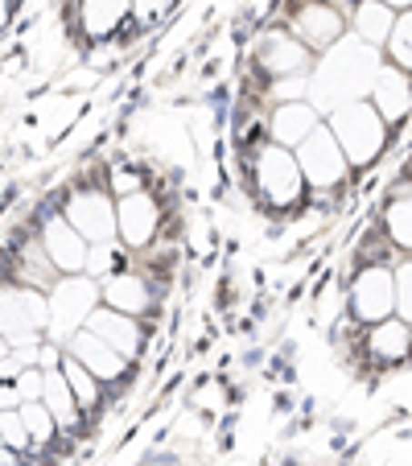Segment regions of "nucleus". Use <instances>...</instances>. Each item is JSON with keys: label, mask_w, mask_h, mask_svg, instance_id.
<instances>
[{"label": "nucleus", "mask_w": 412, "mask_h": 466, "mask_svg": "<svg viewBox=\"0 0 412 466\" xmlns=\"http://www.w3.org/2000/svg\"><path fill=\"white\" fill-rule=\"evenodd\" d=\"M379 71H384V50L359 42L355 34H347L338 46H330L326 54H317L314 71H309V104L322 107V116L338 104L351 99H367L376 87Z\"/></svg>", "instance_id": "obj_1"}, {"label": "nucleus", "mask_w": 412, "mask_h": 466, "mask_svg": "<svg viewBox=\"0 0 412 466\" xmlns=\"http://www.w3.org/2000/svg\"><path fill=\"white\" fill-rule=\"evenodd\" d=\"M244 186H247V194H252V203L264 207L268 215H297L309 198V186H306V177H301L297 153L268 141L264 132H260V141L247 149Z\"/></svg>", "instance_id": "obj_2"}, {"label": "nucleus", "mask_w": 412, "mask_h": 466, "mask_svg": "<svg viewBox=\"0 0 412 466\" xmlns=\"http://www.w3.org/2000/svg\"><path fill=\"white\" fill-rule=\"evenodd\" d=\"M334 141L342 145L347 161H351L355 174H367L379 157H384L387 141H392V128L384 124V116L371 107V99H351V104H338L326 112Z\"/></svg>", "instance_id": "obj_3"}, {"label": "nucleus", "mask_w": 412, "mask_h": 466, "mask_svg": "<svg viewBox=\"0 0 412 466\" xmlns=\"http://www.w3.org/2000/svg\"><path fill=\"white\" fill-rule=\"evenodd\" d=\"M392 314H396L392 264L379 260V256H367L359 248V256L351 264V281H347V318L363 330V326H376Z\"/></svg>", "instance_id": "obj_4"}, {"label": "nucleus", "mask_w": 412, "mask_h": 466, "mask_svg": "<svg viewBox=\"0 0 412 466\" xmlns=\"http://www.w3.org/2000/svg\"><path fill=\"white\" fill-rule=\"evenodd\" d=\"M351 9L355 0H289L281 9V21L293 37L309 46L314 54H326L351 34Z\"/></svg>", "instance_id": "obj_5"}, {"label": "nucleus", "mask_w": 412, "mask_h": 466, "mask_svg": "<svg viewBox=\"0 0 412 466\" xmlns=\"http://www.w3.org/2000/svg\"><path fill=\"white\" fill-rule=\"evenodd\" d=\"M293 153H297V166H301V177H306L309 194H317V198H338V194L351 186L355 169H351V161H347V153H342V145L334 141L326 116Z\"/></svg>", "instance_id": "obj_6"}, {"label": "nucleus", "mask_w": 412, "mask_h": 466, "mask_svg": "<svg viewBox=\"0 0 412 466\" xmlns=\"http://www.w3.org/2000/svg\"><path fill=\"white\" fill-rule=\"evenodd\" d=\"M58 211L71 219L75 231H83L87 244H104V239H116V186L112 174L107 182H87L79 177L75 186L58 194Z\"/></svg>", "instance_id": "obj_7"}, {"label": "nucleus", "mask_w": 412, "mask_h": 466, "mask_svg": "<svg viewBox=\"0 0 412 466\" xmlns=\"http://www.w3.org/2000/svg\"><path fill=\"white\" fill-rule=\"evenodd\" d=\"M50 330H45V339L50 343H66V339L75 335V330H83L91 318V309L104 301V289H99L95 277L87 273H71V277H58V281L50 285Z\"/></svg>", "instance_id": "obj_8"}, {"label": "nucleus", "mask_w": 412, "mask_h": 466, "mask_svg": "<svg viewBox=\"0 0 412 466\" xmlns=\"http://www.w3.org/2000/svg\"><path fill=\"white\" fill-rule=\"evenodd\" d=\"M317 54L309 50L301 37H293L285 25H268L264 34H256V46H252V71L268 83H281V79H297V75H309L314 71Z\"/></svg>", "instance_id": "obj_9"}, {"label": "nucleus", "mask_w": 412, "mask_h": 466, "mask_svg": "<svg viewBox=\"0 0 412 466\" xmlns=\"http://www.w3.org/2000/svg\"><path fill=\"white\" fill-rule=\"evenodd\" d=\"M161 223H166V211H161V198L149 186L116 194V239H120L132 256L149 252V248L157 244Z\"/></svg>", "instance_id": "obj_10"}, {"label": "nucleus", "mask_w": 412, "mask_h": 466, "mask_svg": "<svg viewBox=\"0 0 412 466\" xmlns=\"http://www.w3.org/2000/svg\"><path fill=\"white\" fill-rule=\"evenodd\" d=\"M34 231H37V239H42L45 260H50L62 277L87 273V252H91V244L83 239V231L71 228V219L58 211V203H54L50 211H45L42 219L34 223Z\"/></svg>", "instance_id": "obj_11"}, {"label": "nucleus", "mask_w": 412, "mask_h": 466, "mask_svg": "<svg viewBox=\"0 0 412 466\" xmlns=\"http://www.w3.org/2000/svg\"><path fill=\"white\" fill-rule=\"evenodd\" d=\"M62 351L66 355H75V360L83 363V368L91 371V376H99L107 388H120V384H128L132 380V371H136V363L132 360H124L116 347H107L99 335H91L87 326L83 330H75L66 343H62Z\"/></svg>", "instance_id": "obj_12"}, {"label": "nucleus", "mask_w": 412, "mask_h": 466, "mask_svg": "<svg viewBox=\"0 0 412 466\" xmlns=\"http://www.w3.org/2000/svg\"><path fill=\"white\" fill-rule=\"evenodd\" d=\"M132 21V0H71V34L79 42H112Z\"/></svg>", "instance_id": "obj_13"}, {"label": "nucleus", "mask_w": 412, "mask_h": 466, "mask_svg": "<svg viewBox=\"0 0 412 466\" xmlns=\"http://www.w3.org/2000/svg\"><path fill=\"white\" fill-rule=\"evenodd\" d=\"M99 289H104V306L120 309V314H132V318H149L153 301H157V289H153V281H149V268L136 260H128L124 268H116L112 277H104Z\"/></svg>", "instance_id": "obj_14"}, {"label": "nucleus", "mask_w": 412, "mask_h": 466, "mask_svg": "<svg viewBox=\"0 0 412 466\" xmlns=\"http://www.w3.org/2000/svg\"><path fill=\"white\" fill-rule=\"evenodd\" d=\"M87 330H91V335L104 339L107 347H116V351H120L124 360L141 363V355H145V339H149V326H145L141 318L120 314V309H112V306H104V301H99V306L91 309V318H87Z\"/></svg>", "instance_id": "obj_15"}, {"label": "nucleus", "mask_w": 412, "mask_h": 466, "mask_svg": "<svg viewBox=\"0 0 412 466\" xmlns=\"http://www.w3.org/2000/svg\"><path fill=\"white\" fill-rule=\"evenodd\" d=\"M376 231L396 256H412V177H396L379 203Z\"/></svg>", "instance_id": "obj_16"}, {"label": "nucleus", "mask_w": 412, "mask_h": 466, "mask_svg": "<svg viewBox=\"0 0 412 466\" xmlns=\"http://www.w3.org/2000/svg\"><path fill=\"white\" fill-rule=\"evenodd\" d=\"M322 124V107H314L309 99H281V104L268 107V120H264V137L285 149H297L309 132Z\"/></svg>", "instance_id": "obj_17"}, {"label": "nucleus", "mask_w": 412, "mask_h": 466, "mask_svg": "<svg viewBox=\"0 0 412 466\" xmlns=\"http://www.w3.org/2000/svg\"><path fill=\"white\" fill-rule=\"evenodd\" d=\"M363 355L376 368H400L412 360V326L400 318H384L376 326H363Z\"/></svg>", "instance_id": "obj_18"}, {"label": "nucleus", "mask_w": 412, "mask_h": 466, "mask_svg": "<svg viewBox=\"0 0 412 466\" xmlns=\"http://www.w3.org/2000/svg\"><path fill=\"white\" fill-rule=\"evenodd\" d=\"M371 107H376L379 116H384L387 128H404V120L412 116V75L396 71V66H387L384 62V71H379L376 87H371Z\"/></svg>", "instance_id": "obj_19"}, {"label": "nucleus", "mask_w": 412, "mask_h": 466, "mask_svg": "<svg viewBox=\"0 0 412 466\" xmlns=\"http://www.w3.org/2000/svg\"><path fill=\"white\" fill-rule=\"evenodd\" d=\"M58 368H62V376H66V384H71V392H75V400H79L83 417H87V421H95V417L104 413L107 392H112V388H107L99 376H91V371L83 368V363L75 360V355H66V351H62Z\"/></svg>", "instance_id": "obj_20"}, {"label": "nucleus", "mask_w": 412, "mask_h": 466, "mask_svg": "<svg viewBox=\"0 0 412 466\" xmlns=\"http://www.w3.org/2000/svg\"><path fill=\"white\" fill-rule=\"evenodd\" d=\"M392 25H396V9H387L384 0H355V9H351V34L359 37V42L384 50Z\"/></svg>", "instance_id": "obj_21"}, {"label": "nucleus", "mask_w": 412, "mask_h": 466, "mask_svg": "<svg viewBox=\"0 0 412 466\" xmlns=\"http://www.w3.org/2000/svg\"><path fill=\"white\" fill-rule=\"evenodd\" d=\"M384 62L396 66V71L412 75V9L396 13V25L384 42Z\"/></svg>", "instance_id": "obj_22"}, {"label": "nucleus", "mask_w": 412, "mask_h": 466, "mask_svg": "<svg viewBox=\"0 0 412 466\" xmlns=\"http://www.w3.org/2000/svg\"><path fill=\"white\" fill-rule=\"evenodd\" d=\"M392 277H396V318L412 326V256H396Z\"/></svg>", "instance_id": "obj_23"}, {"label": "nucleus", "mask_w": 412, "mask_h": 466, "mask_svg": "<svg viewBox=\"0 0 412 466\" xmlns=\"http://www.w3.org/2000/svg\"><path fill=\"white\" fill-rule=\"evenodd\" d=\"M174 5L177 0H132V21H136L141 29H149V25H157L161 17H169Z\"/></svg>", "instance_id": "obj_24"}, {"label": "nucleus", "mask_w": 412, "mask_h": 466, "mask_svg": "<svg viewBox=\"0 0 412 466\" xmlns=\"http://www.w3.org/2000/svg\"><path fill=\"white\" fill-rule=\"evenodd\" d=\"M17 9H21V0H0V34L13 25V17H17Z\"/></svg>", "instance_id": "obj_25"}, {"label": "nucleus", "mask_w": 412, "mask_h": 466, "mask_svg": "<svg viewBox=\"0 0 412 466\" xmlns=\"http://www.w3.org/2000/svg\"><path fill=\"white\" fill-rule=\"evenodd\" d=\"M387 9H396V13H404V9H412V0H384Z\"/></svg>", "instance_id": "obj_26"}, {"label": "nucleus", "mask_w": 412, "mask_h": 466, "mask_svg": "<svg viewBox=\"0 0 412 466\" xmlns=\"http://www.w3.org/2000/svg\"><path fill=\"white\" fill-rule=\"evenodd\" d=\"M400 177H412V157H408V169H404V174Z\"/></svg>", "instance_id": "obj_27"}]
</instances>
